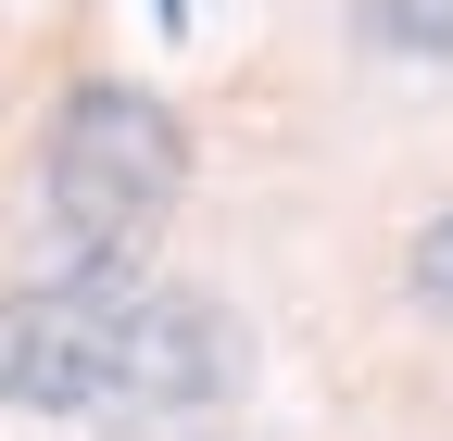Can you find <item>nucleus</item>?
Instances as JSON below:
<instances>
[{"instance_id":"3","label":"nucleus","mask_w":453,"mask_h":441,"mask_svg":"<svg viewBox=\"0 0 453 441\" xmlns=\"http://www.w3.org/2000/svg\"><path fill=\"white\" fill-rule=\"evenodd\" d=\"M226 391H252V328L226 315L214 290H151L127 303V328H113V378H101V404H127V416H202Z\"/></svg>"},{"instance_id":"1","label":"nucleus","mask_w":453,"mask_h":441,"mask_svg":"<svg viewBox=\"0 0 453 441\" xmlns=\"http://www.w3.org/2000/svg\"><path fill=\"white\" fill-rule=\"evenodd\" d=\"M189 190V127L164 114V89L139 76H76L38 151V214H50V265H139L151 228Z\"/></svg>"},{"instance_id":"4","label":"nucleus","mask_w":453,"mask_h":441,"mask_svg":"<svg viewBox=\"0 0 453 441\" xmlns=\"http://www.w3.org/2000/svg\"><path fill=\"white\" fill-rule=\"evenodd\" d=\"M353 38L378 64H453V0H353Z\"/></svg>"},{"instance_id":"2","label":"nucleus","mask_w":453,"mask_h":441,"mask_svg":"<svg viewBox=\"0 0 453 441\" xmlns=\"http://www.w3.org/2000/svg\"><path fill=\"white\" fill-rule=\"evenodd\" d=\"M139 303V265H50L0 303V404L13 416H88L113 378V328Z\"/></svg>"},{"instance_id":"6","label":"nucleus","mask_w":453,"mask_h":441,"mask_svg":"<svg viewBox=\"0 0 453 441\" xmlns=\"http://www.w3.org/2000/svg\"><path fill=\"white\" fill-rule=\"evenodd\" d=\"M151 26H164V38H189V0H151Z\"/></svg>"},{"instance_id":"5","label":"nucleus","mask_w":453,"mask_h":441,"mask_svg":"<svg viewBox=\"0 0 453 441\" xmlns=\"http://www.w3.org/2000/svg\"><path fill=\"white\" fill-rule=\"evenodd\" d=\"M403 290H416L428 315H453V202L428 214V228H416V252H403Z\"/></svg>"}]
</instances>
